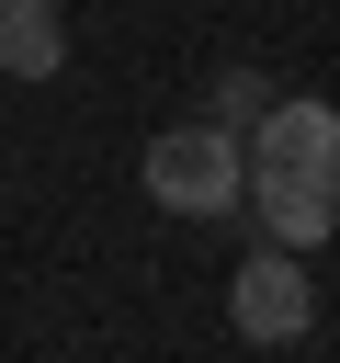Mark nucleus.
<instances>
[{"instance_id": "f257e3e1", "label": "nucleus", "mask_w": 340, "mask_h": 363, "mask_svg": "<svg viewBox=\"0 0 340 363\" xmlns=\"http://www.w3.org/2000/svg\"><path fill=\"white\" fill-rule=\"evenodd\" d=\"M147 204H170V216H227V204H249V147H238L227 125H170V136L147 147Z\"/></svg>"}, {"instance_id": "f03ea898", "label": "nucleus", "mask_w": 340, "mask_h": 363, "mask_svg": "<svg viewBox=\"0 0 340 363\" xmlns=\"http://www.w3.org/2000/svg\"><path fill=\"white\" fill-rule=\"evenodd\" d=\"M227 318H238V340L283 352V340H306V318H317V284L295 272V250H261V261H238V284H227Z\"/></svg>"}, {"instance_id": "7ed1b4c3", "label": "nucleus", "mask_w": 340, "mask_h": 363, "mask_svg": "<svg viewBox=\"0 0 340 363\" xmlns=\"http://www.w3.org/2000/svg\"><path fill=\"white\" fill-rule=\"evenodd\" d=\"M249 182H340V113L329 102H272L249 125Z\"/></svg>"}, {"instance_id": "20e7f679", "label": "nucleus", "mask_w": 340, "mask_h": 363, "mask_svg": "<svg viewBox=\"0 0 340 363\" xmlns=\"http://www.w3.org/2000/svg\"><path fill=\"white\" fill-rule=\"evenodd\" d=\"M249 216L272 227V250H317L340 227V182H249Z\"/></svg>"}, {"instance_id": "39448f33", "label": "nucleus", "mask_w": 340, "mask_h": 363, "mask_svg": "<svg viewBox=\"0 0 340 363\" xmlns=\"http://www.w3.org/2000/svg\"><path fill=\"white\" fill-rule=\"evenodd\" d=\"M0 68H11V79H57V68H68L57 0H0Z\"/></svg>"}, {"instance_id": "423d86ee", "label": "nucleus", "mask_w": 340, "mask_h": 363, "mask_svg": "<svg viewBox=\"0 0 340 363\" xmlns=\"http://www.w3.org/2000/svg\"><path fill=\"white\" fill-rule=\"evenodd\" d=\"M261 113H272V79H261V68H227V79H215V125L249 147V125H261Z\"/></svg>"}]
</instances>
